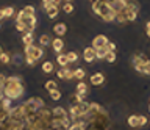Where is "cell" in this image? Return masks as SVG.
Here are the masks:
<instances>
[{"label":"cell","instance_id":"obj_22","mask_svg":"<svg viewBox=\"0 0 150 130\" xmlns=\"http://www.w3.org/2000/svg\"><path fill=\"white\" fill-rule=\"evenodd\" d=\"M33 41H35V36H33V33H30V31H25V33L22 35V43H23V45H31Z\"/></svg>","mask_w":150,"mask_h":130},{"label":"cell","instance_id":"obj_14","mask_svg":"<svg viewBox=\"0 0 150 130\" xmlns=\"http://www.w3.org/2000/svg\"><path fill=\"white\" fill-rule=\"evenodd\" d=\"M83 60L86 63H92L96 60V49L94 47H86L83 50Z\"/></svg>","mask_w":150,"mask_h":130},{"label":"cell","instance_id":"obj_48","mask_svg":"<svg viewBox=\"0 0 150 130\" xmlns=\"http://www.w3.org/2000/svg\"><path fill=\"white\" fill-rule=\"evenodd\" d=\"M5 19V16H3V10H0V21Z\"/></svg>","mask_w":150,"mask_h":130},{"label":"cell","instance_id":"obj_42","mask_svg":"<svg viewBox=\"0 0 150 130\" xmlns=\"http://www.w3.org/2000/svg\"><path fill=\"white\" fill-rule=\"evenodd\" d=\"M145 124H147V118L141 114V116H139V127H144Z\"/></svg>","mask_w":150,"mask_h":130},{"label":"cell","instance_id":"obj_41","mask_svg":"<svg viewBox=\"0 0 150 130\" xmlns=\"http://www.w3.org/2000/svg\"><path fill=\"white\" fill-rule=\"evenodd\" d=\"M106 49H108V52H116L117 47H116L114 43H108V44H106Z\"/></svg>","mask_w":150,"mask_h":130},{"label":"cell","instance_id":"obj_28","mask_svg":"<svg viewBox=\"0 0 150 130\" xmlns=\"http://www.w3.org/2000/svg\"><path fill=\"white\" fill-rule=\"evenodd\" d=\"M53 63H52V61H44V63H42V71H44L45 74H52V72H53Z\"/></svg>","mask_w":150,"mask_h":130},{"label":"cell","instance_id":"obj_39","mask_svg":"<svg viewBox=\"0 0 150 130\" xmlns=\"http://www.w3.org/2000/svg\"><path fill=\"white\" fill-rule=\"evenodd\" d=\"M105 60H106L108 63H114V61H116V52H108L106 57H105Z\"/></svg>","mask_w":150,"mask_h":130},{"label":"cell","instance_id":"obj_3","mask_svg":"<svg viewBox=\"0 0 150 130\" xmlns=\"http://www.w3.org/2000/svg\"><path fill=\"white\" fill-rule=\"evenodd\" d=\"M92 11L96 13V14L98 17H102V21H105V22H112V21H116V14L111 11V8L110 5H108L106 2H94L92 3Z\"/></svg>","mask_w":150,"mask_h":130},{"label":"cell","instance_id":"obj_46","mask_svg":"<svg viewBox=\"0 0 150 130\" xmlns=\"http://www.w3.org/2000/svg\"><path fill=\"white\" fill-rule=\"evenodd\" d=\"M61 2H63V0H52V6L59 8V6H61Z\"/></svg>","mask_w":150,"mask_h":130},{"label":"cell","instance_id":"obj_19","mask_svg":"<svg viewBox=\"0 0 150 130\" xmlns=\"http://www.w3.org/2000/svg\"><path fill=\"white\" fill-rule=\"evenodd\" d=\"M127 124L131 129H139V116L138 114H131L127 118Z\"/></svg>","mask_w":150,"mask_h":130},{"label":"cell","instance_id":"obj_36","mask_svg":"<svg viewBox=\"0 0 150 130\" xmlns=\"http://www.w3.org/2000/svg\"><path fill=\"white\" fill-rule=\"evenodd\" d=\"M23 13H25L27 16H35V14H36V10H35V6L27 5L25 8H23Z\"/></svg>","mask_w":150,"mask_h":130},{"label":"cell","instance_id":"obj_13","mask_svg":"<svg viewBox=\"0 0 150 130\" xmlns=\"http://www.w3.org/2000/svg\"><path fill=\"white\" fill-rule=\"evenodd\" d=\"M147 61L149 60L145 58L144 55H133V58H131V64H133V67L136 69V71H139Z\"/></svg>","mask_w":150,"mask_h":130},{"label":"cell","instance_id":"obj_32","mask_svg":"<svg viewBox=\"0 0 150 130\" xmlns=\"http://www.w3.org/2000/svg\"><path fill=\"white\" fill-rule=\"evenodd\" d=\"M66 57H67L69 63H78V53L77 52H69V53H66Z\"/></svg>","mask_w":150,"mask_h":130},{"label":"cell","instance_id":"obj_18","mask_svg":"<svg viewBox=\"0 0 150 130\" xmlns=\"http://www.w3.org/2000/svg\"><path fill=\"white\" fill-rule=\"evenodd\" d=\"M53 31H55V35L58 36V38H61V36H64L66 31H67V25L63 24V22H59V24H56L53 27Z\"/></svg>","mask_w":150,"mask_h":130},{"label":"cell","instance_id":"obj_40","mask_svg":"<svg viewBox=\"0 0 150 130\" xmlns=\"http://www.w3.org/2000/svg\"><path fill=\"white\" fill-rule=\"evenodd\" d=\"M116 21L119 22V24H127V19H125V16L122 14V13H119V14H116Z\"/></svg>","mask_w":150,"mask_h":130},{"label":"cell","instance_id":"obj_11","mask_svg":"<svg viewBox=\"0 0 150 130\" xmlns=\"http://www.w3.org/2000/svg\"><path fill=\"white\" fill-rule=\"evenodd\" d=\"M108 43H110V41H108V38L105 35H97L96 38L92 39V45H91V47H94V49H103V47H106Z\"/></svg>","mask_w":150,"mask_h":130},{"label":"cell","instance_id":"obj_31","mask_svg":"<svg viewBox=\"0 0 150 130\" xmlns=\"http://www.w3.org/2000/svg\"><path fill=\"white\" fill-rule=\"evenodd\" d=\"M106 53H108V49H106V47L96 49V58H98V60H103V58L106 57Z\"/></svg>","mask_w":150,"mask_h":130},{"label":"cell","instance_id":"obj_38","mask_svg":"<svg viewBox=\"0 0 150 130\" xmlns=\"http://www.w3.org/2000/svg\"><path fill=\"white\" fill-rule=\"evenodd\" d=\"M3 16H5V17H13V16H14V8H13V6L3 8Z\"/></svg>","mask_w":150,"mask_h":130},{"label":"cell","instance_id":"obj_2","mask_svg":"<svg viewBox=\"0 0 150 130\" xmlns=\"http://www.w3.org/2000/svg\"><path fill=\"white\" fill-rule=\"evenodd\" d=\"M3 92H5V97H8L11 100L21 99L23 96V92H25V86L22 85L21 75L6 77V82H5V86H3Z\"/></svg>","mask_w":150,"mask_h":130},{"label":"cell","instance_id":"obj_17","mask_svg":"<svg viewBox=\"0 0 150 130\" xmlns=\"http://www.w3.org/2000/svg\"><path fill=\"white\" fill-rule=\"evenodd\" d=\"M11 63L14 66H22L25 63V53H14L11 55Z\"/></svg>","mask_w":150,"mask_h":130},{"label":"cell","instance_id":"obj_43","mask_svg":"<svg viewBox=\"0 0 150 130\" xmlns=\"http://www.w3.org/2000/svg\"><path fill=\"white\" fill-rule=\"evenodd\" d=\"M52 6V0H42V8L44 10H47V8Z\"/></svg>","mask_w":150,"mask_h":130},{"label":"cell","instance_id":"obj_30","mask_svg":"<svg viewBox=\"0 0 150 130\" xmlns=\"http://www.w3.org/2000/svg\"><path fill=\"white\" fill-rule=\"evenodd\" d=\"M84 75H86V72H84V69H81V67H77L74 71V78H77V80H83Z\"/></svg>","mask_w":150,"mask_h":130},{"label":"cell","instance_id":"obj_47","mask_svg":"<svg viewBox=\"0 0 150 130\" xmlns=\"http://www.w3.org/2000/svg\"><path fill=\"white\" fill-rule=\"evenodd\" d=\"M5 99V92H3V90H2V88H0V102H2Z\"/></svg>","mask_w":150,"mask_h":130},{"label":"cell","instance_id":"obj_44","mask_svg":"<svg viewBox=\"0 0 150 130\" xmlns=\"http://www.w3.org/2000/svg\"><path fill=\"white\" fill-rule=\"evenodd\" d=\"M5 82H6V75L0 74V88H2V90H3V86H5Z\"/></svg>","mask_w":150,"mask_h":130},{"label":"cell","instance_id":"obj_23","mask_svg":"<svg viewBox=\"0 0 150 130\" xmlns=\"http://www.w3.org/2000/svg\"><path fill=\"white\" fill-rule=\"evenodd\" d=\"M56 63L59 64V67H67L69 66V61H67V57L63 53H58L56 55Z\"/></svg>","mask_w":150,"mask_h":130},{"label":"cell","instance_id":"obj_25","mask_svg":"<svg viewBox=\"0 0 150 130\" xmlns=\"http://www.w3.org/2000/svg\"><path fill=\"white\" fill-rule=\"evenodd\" d=\"M84 97H86V96H81V94H77V92H74V94L69 97L70 105H75V104H80V102H83Z\"/></svg>","mask_w":150,"mask_h":130},{"label":"cell","instance_id":"obj_12","mask_svg":"<svg viewBox=\"0 0 150 130\" xmlns=\"http://www.w3.org/2000/svg\"><path fill=\"white\" fill-rule=\"evenodd\" d=\"M56 75H58L59 80H72L74 78V71L70 67H61L58 72H56Z\"/></svg>","mask_w":150,"mask_h":130},{"label":"cell","instance_id":"obj_20","mask_svg":"<svg viewBox=\"0 0 150 130\" xmlns=\"http://www.w3.org/2000/svg\"><path fill=\"white\" fill-rule=\"evenodd\" d=\"M75 92H77V94H81V96H86V94H89V88L84 82H80L78 85L75 86Z\"/></svg>","mask_w":150,"mask_h":130},{"label":"cell","instance_id":"obj_50","mask_svg":"<svg viewBox=\"0 0 150 130\" xmlns=\"http://www.w3.org/2000/svg\"><path fill=\"white\" fill-rule=\"evenodd\" d=\"M64 2H72V0H64Z\"/></svg>","mask_w":150,"mask_h":130},{"label":"cell","instance_id":"obj_7","mask_svg":"<svg viewBox=\"0 0 150 130\" xmlns=\"http://www.w3.org/2000/svg\"><path fill=\"white\" fill-rule=\"evenodd\" d=\"M120 13L125 16L127 22H133V21H136V17H138L139 5L136 2H130V3H127V6L124 8V11H120Z\"/></svg>","mask_w":150,"mask_h":130},{"label":"cell","instance_id":"obj_24","mask_svg":"<svg viewBox=\"0 0 150 130\" xmlns=\"http://www.w3.org/2000/svg\"><path fill=\"white\" fill-rule=\"evenodd\" d=\"M67 130H84V121L83 119H78V121H74L70 124V127Z\"/></svg>","mask_w":150,"mask_h":130},{"label":"cell","instance_id":"obj_5","mask_svg":"<svg viewBox=\"0 0 150 130\" xmlns=\"http://www.w3.org/2000/svg\"><path fill=\"white\" fill-rule=\"evenodd\" d=\"M89 111V102L86 100H83V102H80V104H75V105H70V108H69V118L70 121H78V119H81L84 114H86Z\"/></svg>","mask_w":150,"mask_h":130},{"label":"cell","instance_id":"obj_8","mask_svg":"<svg viewBox=\"0 0 150 130\" xmlns=\"http://www.w3.org/2000/svg\"><path fill=\"white\" fill-rule=\"evenodd\" d=\"M23 53L27 55V57L33 58L35 61H38V60H41L42 57H44V50H42V47H39V45H25V50H23Z\"/></svg>","mask_w":150,"mask_h":130},{"label":"cell","instance_id":"obj_35","mask_svg":"<svg viewBox=\"0 0 150 130\" xmlns=\"http://www.w3.org/2000/svg\"><path fill=\"white\" fill-rule=\"evenodd\" d=\"M138 72L144 74V75H150V61H147V63H145V64H144V66L139 69Z\"/></svg>","mask_w":150,"mask_h":130},{"label":"cell","instance_id":"obj_27","mask_svg":"<svg viewBox=\"0 0 150 130\" xmlns=\"http://www.w3.org/2000/svg\"><path fill=\"white\" fill-rule=\"evenodd\" d=\"M39 44H41V47H47V45H50L52 44L50 36L49 35H41L39 36Z\"/></svg>","mask_w":150,"mask_h":130},{"label":"cell","instance_id":"obj_37","mask_svg":"<svg viewBox=\"0 0 150 130\" xmlns=\"http://www.w3.org/2000/svg\"><path fill=\"white\" fill-rule=\"evenodd\" d=\"M0 61H2L3 64H9V63H11V55L6 53V52H3L2 57H0Z\"/></svg>","mask_w":150,"mask_h":130},{"label":"cell","instance_id":"obj_34","mask_svg":"<svg viewBox=\"0 0 150 130\" xmlns=\"http://www.w3.org/2000/svg\"><path fill=\"white\" fill-rule=\"evenodd\" d=\"M45 90L47 91H53V90H58V88H56V82H53V80H47L45 82Z\"/></svg>","mask_w":150,"mask_h":130},{"label":"cell","instance_id":"obj_4","mask_svg":"<svg viewBox=\"0 0 150 130\" xmlns=\"http://www.w3.org/2000/svg\"><path fill=\"white\" fill-rule=\"evenodd\" d=\"M44 107H45V102H44L42 97H30L27 102L22 104V108H23L27 116L38 113V111H39L41 108H44Z\"/></svg>","mask_w":150,"mask_h":130},{"label":"cell","instance_id":"obj_49","mask_svg":"<svg viewBox=\"0 0 150 130\" xmlns=\"http://www.w3.org/2000/svg\"><path fill=\"white\" fill-rule=\"evenodd\" d=\"M2 53H3V49H2V45H0V57H2Z\"/></svg>","mask_w":150,"mask_h":130},{"label":"cell","instance_id":"obj_10","mask_svg":"<svg viewBox=\"0 0 150 130\" xmlns=\"http://www.w3.org/2000/svg\"><path fill=\"white\" fill-rule=\"evenodd\" d=\"M52 116H53L55 121H63L66 118H69V113L64 107H55V108L52 110Z\"/></svg>","mask_w":150,"mask_h":130},{"label":"cell","instance_id":"obj_45","mask_svg":"<svg viewBox=\"0 0 150 130\" xmlns=\"http://www.w3.org/2000/svg\"><path fill=\"white\" fill-rule=\"evenodd\" d=\"M145 35H147L149 38H150V21L145 22Z\"/></svg>","mask_w":150,"mask_h":130},{"label":"cell","instance_id":"obj_29","mask_svg":"<svg viewBox=\"0 0 150 130\" xmlns=\"http://www.w3.org/2000/svg\"><path fill=\"white\" fill-rule=\"evenodd\" d=\"M49 96H50V99H52V100H55V102L61 100V97H63V94H61V91H59V90L50 91V92H49Z\"/></svg>","mask_w":150,"mask_h":130},{"label":"cell","instance_id":"obj_33","mask_svg":"<svg viewBox=\"0 0 150 130\" xmlns=\"http://www.w3.org/2000/svg\"><path fill=\"white\" fill-rule=\"evenodd\" d=\"M63 11L66 13V14H70V13H74V5L72 2H66L63 5Z\"/></svg>","mask_w":150,"mask_h":130},{"label":"cell","instance_id":"obj_21","mask_svg":"<svg viewBox=\"0 0 150 130\" xmlns=\"http://www.w3.org/2000/svg\"><path fill=\"white\" fill-rule=\"evenodd\" d=\"M11 108H13V100L8 99V97H5V99L0 102V110L8 111V113H9V110H11Z\"/></svg>","mask_w":150,"mask_h":130},{"label":"cell","instance_id":"obj_15","mask_svg":"<svg viewBox=\"0 0 150 130\" xmlns=\"http://www.w3.org/2000/svg\"><path fill=\"white\" fill-rule=\"evenodd\" d=\"M89 80H91V85L100 86V85H103V83H105V75H103V74H100V72H97V74H92Z\"/></svg>","mask_w":150,"mask_h":130},{"label":"cell","instance_id":"obj_51","mask_svg":"<svg viewBox=\"0 0 150 130\" xmlns=\"http://www.w3.org/2000/svg\"><path fill=\"white\" fill-rule=\"evenodd\" d=\"M47 130H53V129H47Z\"/></svg>","mask_w":150,"mask_h":130},{"label":"cell","instance_id":"obj_6","mask_svg":"<svg viewBox=\"0 0 150 130\" xmlns=\"http://www.w3.org/2000/svg\"><path fill=\"white\" fill-rule=\"evenodd\" d=\"M16 22L22 24L25 31H30V33H33V30L36 28V24H38L36 16H27L25 13H23V10H21L16 14Z\"/></svg>","mask_w":150,"mask_h":130},{"label":"cell","instance_id":"obj_26","mask_svg":"<svg viewBox=\"0 0 150 130\" xmlns=\"http://www.w3.org/2000/svg\"><path fill=\"white\" fill-rule=\"evenodd\" d=\"M45 13H47V16H49L50 19H56V16H58V13H59V8L50 6V8H47V10H45Z\"/></svg>","mask_w":150,"mask_h":130},{"label":"cell","instance_id":"obj_52","mask_svg":"<svg viewBox=\"0 0 150 130\" xmlns=\"http://www.w3.org/2000/svg\"><path fill=\"white\" fill-rule=\"evenodd\" d=\"M149 111H150V105H149Z\"/></svg>","mask_w":150,"mask_h":130},{"label":"cell","instance_id":"obj_1","mask_svg":"<svg viewBox=\"0 0 150 130\" xmlns=\"http://www.w3.org/2000/svg\"><path fill=\"white\" fill-rule=\"evenodd\" d=\"M52 110H49L47 107L41 108L38 113L27 116L25 119V130H47L52 127Z\"/></svg>","mask_w":150,"mask_h":130},{"label":"cell","instance_id":"obj_9","mask_svg":"<svg viewBox=\"0 0 150 130\" xmlns=\"http://www.w3.org/2000/svg\"><path fill=\"white\" fill-rule=\"evenodd\" d=\"M108 5H110L111 11L114 13V14H119V13L124 11V8L127 6V0H111V2H108Z\"/></svg>","mask_w":150,"mask_h":130},{"label":"cell","instance_id":"obj_16","mask_svg":"<svg viewBox=\"0 0 150 130\" xmlns=\"http://www.w3.org/2000/svg\"><path fill=\"white\" fill-rule=\"evenodd\" d=\"M50 45H52V49H53L56 53H61V52H63V49H64V41L61 38H55V39H52Z\"/></svg>","mask_w":150,"mask_h":130}]
</instances>
